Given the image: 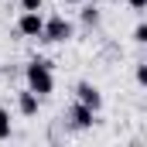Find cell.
Returning a JSON list of instances; mask_svg holds the SVG:
<instances>
[{"label": "cell", "mask_w": 147, "mask_h": 147, "mask_svg": "<svg viewBox=\"0 0 147 147\" xmlns=\"http://www.w3.org/2000/svg\"><path fill=\"white\" fill-rule=\"evenodd\" d=\"M127 3H130L134 14H144V7H147V0H127Z\"/></svg>", "instance_id": "obj_12"}, {"label": "cell", "mask_w": 147, "mask_h": 147, "mask_svg": "<svg viewBox=\"0 0 147 147\" xmlns=\"http://www.w3.org/2000/svg\"><path fill=\"white\" fill-rule=\"evenodd\" d=\"M113 3H116V0H113Z\"/></svg>", "instance_id": "obj_14"}, {"label": "cell", "mask_w": 147, "mask_h": 147, "mask_svg": "<svg viewBox=\"0 0 147 147\" xmlns=\"http://www.w3.org/2000/svg\"><path fill=\"white\" fill-rule=\"evenodd\" d=\"M69 123H72L75 130H89V127L96 123V113L89 110V106H82V103L75 99L72 106H69Z\"/></svg>", "instance_id": "obj_5"}, {"label": "cell", "mask_w": 147, "mask_h": 147, "mask_svg": "<svg viewBox=\"0 0 147 147\" xmlns=\"http://www.w3.org/2000/svg\"><path fill=\"white\" fill-rule=\"evenodd\" d=\"M134 41H137V45H144V41H147V24H144V21L134 28Z\"/></svg>", "instance_id": "obj_9"}, {"label": "cell", "mask_w": 147, "mask_h": 147, "mask_svg": "<svg viewBox=\"0 0 147 147\" xmlns=\"http://www.w3.org/2000/svg\"><path fill=\"white\" fill-rule=\"evenodd\" d=\"M79 17H82V24H86V28H96V24H99V10L92 7V0H86V3H82V14H79Z\"/></svg>", "instance_id": "obj_7"}, {"label": "cell", "mask_w": 147, "mask_h": 147, "mask_svg": "<svg viewBox=\"0 0 147 147\" xmlns=\"http://www.w3.org/2000/svg\"><path fill=\"white\" fill-rule=\"evenodd\" d=\"M65 3H86V0H65Z\"/></svg>", "instance_id": "obj_13"}, {"label": "cell", "mask_w": 147, "mask_h": 147, "mask_svg": "<svg viewBox=\"0 0 147 147\" xmlns=\"http://www.w3.org/2000/svg\"><path fill=\"white\" fill-rule=\"evenodd\" d=\"M137 82H140V86H147V62H140V65H137Z\"/></svg>", "instance_id": "obj_11"}, {"label": "cell", "mask_w": 147, "mask_h": 147, "mask_svg": "<svg viewBox=\"0 0 147 147\" xmlns=\"http://www.w3.org/2000/svg\"><path fill=\"white\" fill-rule=\"evenodd\" d=\"M72 38H75V24L65 21L62 14H51V17H45V28H41L38 41H45V45H65Z\"/></svg>", "instance_id": "obj_2"}, {"label": "cell", "mask_w": 147, "mask_h": 147, "mask_svg": "<svg viewBox=\"0 0 147 147\" xmlns=\"http://www.w3.org/2000/svg\"><path fill=\"white\" fill-rule=\"evenodd\" d=\"M45 0H21V10H41Z\"/></svg>", "instance_id": "obj_10"}, {"label": "cell", "mask_w": 147, "mask_h": 147, "mask_svg": "<svg viewBox=\"0 0 147 147\" xmlns=\"http://www.w3.org/2000/svg\"><path fill=\"white\" fill-rule=\"evenodd\" d=\"M24 79H28V89L38 92L41 99L55 92V72H51V62L48 58H31L28 69H24Z\"/></svg>", "instance_id": "obj_1"}, {"label": "cell", "mask_w": 147, "mask_h": 147, "mask_svg": "<svg viewBox=\"0 0 147 147\" xmlns=\"http://www.w3.org/2000/svg\"><path fill=\"white\" fill-rule=\"evenodd\" d=\"M10 134H14V123H10V110H7V106H0V140H10Z\"/></svg>", "instance_id": "obj_8"}, {"label": "cell", "mask_w": 147, "mask_h": 147, "mask_svg": "<svg viewBox=\"0 0 147 147\" xmlns=\"http://www.w3.org/2000/svg\"><path fill=\"white\" fill-rule=\"evenodd\" d=\"M75 99H79L82 106H89L92 113L103 110V92H99L92 82H79V86H75Z\"/></svg>", "instance_id": "obj_4"}, {"label": "cell", "mask_w": 147, "mask_h": 147, "mask_svg": "<svg viewBox=\"0 0 147 147\" xmlns=\"http://www.w3.org/2000/svg\"><path fill=\"white\" fill-rule=\"evenodd\" d=\"M38 110H41V96L38 92H31V89H24V92H17V113L21 116H38Z\"/></svg>", "instance_id": "obj_6"}, {"label": "cell", "mask_w": 147, "mask_h": 147, "mask_svg": "<svg viewBox=\"0 0 147 147\" xmlns=\"http://www.w3.org/2000/svg\"><path fill=\"white\" fill-rule=\"evenodd\" d=\"M41 28H45L41 10H21V17H17V34L21 38H41Z\"/></svg>", "instance_id": "obj_3"}]
</instances>
